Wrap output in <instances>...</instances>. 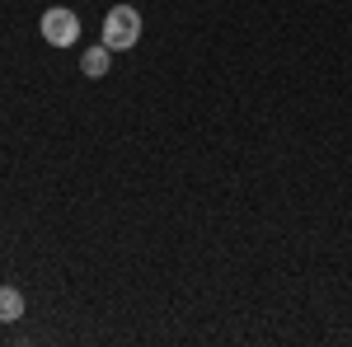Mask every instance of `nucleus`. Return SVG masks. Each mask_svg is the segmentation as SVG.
Returning <instances> with one entry per match:
<instances>
[{"instance_id":"f257e3e1","label":"nucleus","mask_w":352,"mask_h":347,"mask_svg":"<svg viewBox=\"0 0 352 347\" xmlns=\"http://www.w3.org/2000/svg\"><path fill=\"white\" fill-rule=\"evenodd\" d=\"M136 38H141V14L132 5H113L109 19H104V47L127 52V47H136Z\"/></svg>"},{"instance_id":"f03ea898","label":"nucleus","mask_w":352,"mask_h":347,"mask_svg":"<svg viewBox=\"0 0 352 347\" xmlns=\"http://www.w3.org/2000/svg\"><path fill=\"white\" fill-rule=\"evenodd\" d=\"M43 38H47L52 47H71V43L80 38V19H76V10L52 5V10L43 14Z\"/></svg>"},{"instance_id":"7ed1b4c3","label":"nucleus","mask_w":352,"mask_h":347,"mask_svg":"<svg viewBox=\"0 0 352 347\" xmlns=\"http://www.w3.org/2000/svg\"><path fill=\"white\" fill-rule=\"evenodd\" d=\"M19 315H24V295L14 287H0V324H14Z\"/></svg>"},{"instance_id":"20e7f679","label":"nucleus","mask_w":352,"mask_h":347,"mask_svg":"<svg viewBox=\"0 0 352 347\" xmlns=\"http://www.w3.org/2000/svg\"><path fill=\"white\" fill-rule=\"evenodd\" d=\"M109 52L113 47H89V52L80 56V71L85 76H109Z\"/></svg>"}]
</instances>
